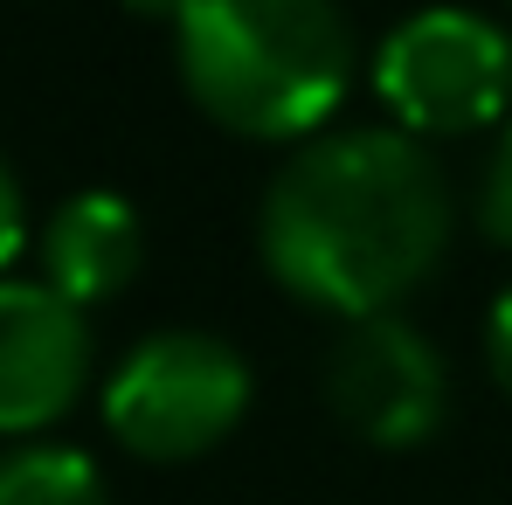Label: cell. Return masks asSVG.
Segmentation results:
<instances>
[{
	"mask_svg": "<svg viewBox=\"0 0 512 505\" xmlns=\"http://www.w3.org/2000/svg\"><path fill=\"white\" fill-rule=\"evenodd\" d=\"M263 270L333 319L395 312L450 250V180L395 125H340L270 173L256 208Z\"/></svg>",
	"mask_w": 512,
	"mask_h": 505,
	"instance_id": "obj_1",
	"label": "cell"
},
{
	"mask_svg": "<svg viewBox=\"0 0 512 505\" xmlns=\"http://www.w3.org/2000/svg\"><path fill=\"white\" fill-rule=\"evenodd\" d=\"M187 97L243 139H312L353 84L340 0H194L173 21Z\"/></svg>",
	"mask_w": 512,
	"mask_h": 505,
	"instance_id": "obj_2",
	"label": "cell"
},
{
	"mask_svg": "<svg viewBox=\"0 0 512 505\" xmlns=\"http://www.w3.org/2000/svg\"><path fill=\"white\" fill-rule=\"evenodd\" d=\"M374 97L409 139H464L512 118V35L478 7H416L374 49Z\"/></svg>",
	"mask_w": 512,
	"mask_h": 505,
	"instance_id": "obj_3",
	"label": "cell"
},
{
	"mask_svg": "<svg viewBox=\"0 0 512 505\" xmlns=\"http://www.w3.org/2000/svg\"><path fill=\"white\" fill-rule=\"evenodd\" d=\"M250 409V360L215 333H146L104 381V422L139 457H201Z\"/></svg>",
	"mask_w": 512,
	"mask_h": 505,
	"instance_id": "obj_4",
	"label": "cell"
},
{
	"mask_svg": "<svg viewBox=\"0 0 512 505\" xmlns=\"http://www.w3.org/2000/svg\"><path fill=\"white\" fill-rule=\"evenodd\" d=\"M326 402L360 443L409 450L436 436V422L450 409V374H443V353L402 312H381V319H353L333 339Z\"/></svg>",
	"mask_w": 512,
	"mask_h": 505,
	"instance_id": "obj_5",
	"label": "cell"
},
{
	"mask_svg": "<svg viewBox=\"0 0 512 505\" xmlns=\"http://www.w3.org/2000/svg\"><path fill=\"white\" fill-rule=\"evenodd\" d=\"M90 381L84 312L42 277H0V436L49 429Z\"/></svg>",
	"mask_w": 512,
	"mask_h": 505,
	"instance_id": "obj_6",
	"label": "cell"
},
{
	"mask_svg": "<svg viewBox=\"0 0 512 505\" xmlns=\"http://www.w3.org/2000/svg\"><path fill=\"white\" fill-rule=\"evenodd\" d=\"M139 256H146L139 208L111 187H84V194L56 201L49 222H42V284L63 291L77 312L118 298L132 284Z\"/></svg>",
	"mask_w": 512,
	"mask_h": 505,
	"instance_id": "obj_7",
	"label": "cell"
},
{
	"mask_svg": "<svg viewBox=\"0 0 512 505\" xmlns=\"http://www.w3.org/2000/svg\"><path fill=\"white\" fill-rule=\"evenodd\" d=\"M0 505H111V499H104V478L84 450L21 443L0 457Z\"/></svg>",
	"mask_w": 512,
	"mask_h": 505,
	"instance_id": "obj_8",
	"label": "cell"
},
{
	"mask_svg": "<svg viewBox=\"0 0 512 505\" xmlns=\"http://www.w3.org/2000/svg\"><path fill=\"white\" fill-rule=\"evenodd\" d=\"M478 215H485V229L512 243V118H506V139H499V153H492V167H485V194H478Z\"/></svg>",
	"mask_w": 512,
	"mask_h": 505,
	"instance_id": "obj_9",
	"label": "cell"
},
{
	"mask_svg": "<svg viewBox=\"0 0 512 505\" xmlns=\"http://www.w3.org/2000/svg\"><path fill=\"white\" fill-rule=\"evenodd\" d=\"M485 353H492V374L512 395V284L492 298V319H485Z\"/></svg>",
	"mask_w": 512,
	"mask_h": 505,
	"instance_id": "obj_10",
	"label": "cell"
},
{
	"mask_svg": "<svg viewBox=\"0 0 512 505\" xmlns=\"http://www.w3.org/2000/svg\"><path fill=\"white\" fill-rule=\"evenodd\" d=\"M21 236H28V215H21V187H14V173H7V160H0V263H14Z\"/></svg>",
	"mask_w": 512,
	"mask_h": 505,
	"instance_id": "obj_11",
	"label": "cell"
},
{
	"mask_svg": "<svg viewBox=\"0 0 512 505\" xmlns=\"http://www.w3.org/2000/svg\"><path fill=\"white\" fill-rule=\"evenodd\" d=\"M125 7H132V14H160V21H180L194 0H125Z\"/></svg>",
	"mask_w": 512,
	"mask_h": 505,
	"instance_id": "obj_12",
	"label": "cell"
}]
</instances>
